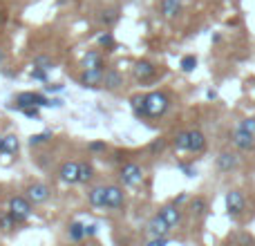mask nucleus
I'll return each instance as SVG.
<instances>
[{
    "mask_svg": "<svg viewBox=\"0 0 255 246\" xmlns=\"http://www.w3.org/2000/svg\"><path fill=\"white\" fill-rule=\"evenodd\" d=\"M88 202L94 208H106V186H92L88 190Z\"/></svg>",
    "mask_w": 255,
    "mask_h": 246,
    "instance_id": "nucleus-16",
    "label": "nucleus"
},
{
    "mask_svg": "<svg viewBox=\"0 0 255 246\" xmlns=\"http://www.w3.org/2000/svg\"><path fill=\"white\" fill-rule=\"evenodd\" d=\"M215 166L220 168L222 172H229V170H233V168L238 166V154H235V152H222L220 157H217Z\"/></svg>",
    "mask_w": 255,
    "mask_h": 246,
    "instance_id": "nucleus-17",
    "label": "nucleus"
},
{
    "mask_svg": "<svg viewBox=\"0 0 255 246\" xmlns=\"http://www.w3.org/2000/svg\"><path fill=\"white\" fill-rule=\"evenodd\" d=\"M117 18H119V11H117V9H108V11H103L101 20L106 22V25H112V22H117Z\"/></svg>",
    "mask_w": 255,
    "mask_h": 246,
    "instance_id": "nucleus-31",
    "label": "nucleus"
},
{
    "mask_svg": "<svg viewBox=\"0 0 255 246\" xmlns=\"http://www.w3.org/2000/svg\"><path fill=\"white\" fill-rule=\"evenodd\" d=\"M186 199H188V195H179V197H177V199H175V202H172V204H177V206H179V204H184Z\"/></svg>",
    "mask_w": 255,
    "mask_h": 246,
    "instance_id": "nucleus-42",
    "label": "nucleus"
},
{
    "mask_svg": "<svg viewBox=\"0 0 255 246\" xmlns=\"http://www.w3.org/2000/svg\"><path fill=\"white\" fill-rule=\"evenodd\" d=\"M45 90H47V92H61V90H63V85L52 83V85H45Z\"/></svg>",
    "mask_w": 255,
    "mask_h": 246,
    "instance_id": "nucleus-41",
    "label": "nucleus"
},
{
    "mask_svg": "<svg viewBox=\"0 0 255 246\" xmlns=\"http://www.w3.org/2000/svg\"><path fill=\"white\" fill-rule=\"evenodd\" d=\"M9 213L13 215V220H16L18 224H22V222H27L31 215V202L27 197H11L9 199Z\"/></svg>",
    "mask_w": 255,
    "mask_h": 246,
    "instance_id": "nucleus-2",
    "label": "nucleus"
},
{
    "mask_svg": "<svg viewBox=\"0 0 255 246\" xmlns=\"http://www.w3.org/2000/svg\"><path fill=\"white\" fill-rule=\"evenodd\" d=\"M16 224L18 222L13 220V215L11 213H0V231H2V233H11L13 229H16Z\"/></svg>",
    "mask_w": 255,
    "mask_h": 246,
    "instance_id": "nucleus-21",
    "label": "nucleus"
},
{
    "mask_svg": "<svg viewBox=\"0 0 255 246\" xmlns=\"http://www.w3.org/2000/svg\"><path fill=\"white\" fill-rule=\"evenodd\" d=\"M97 40H99V45H101L106 52H115V49H117V40H115V36H112L110 31H103Z\"/></svg>",
    "mask_w": 255,
    "mask_h": 246,
    "instance_id": "nucleus-23",
    "label": "nucleus"
},
{
    "mask_svg": "<svg viewBox=\"0 0 255 246\" xmlns=\"http://www.w3.org/2000/svg\"><path fill=\"white\" fill-rule=\"evenodd\" d=\"M204 211H206V199L195 197L193 202H190V213H193L195 217H199V215H204Z\"/></svg>",
    "mask_w": 255,
    "mask_h": 246,
    "instance_id": "nucleus-26",
    "label": "nucleus"
},
{
    "mask_svg": "<svg viewBox=\"0 0 255 246\" xmlns=\"http://www.w3.org/2000/svg\"><path fill=\"white\" fill-rule=\"evenodd\" d=\"M195 67H197V58H195L193 54H188V56L181 58V70L184 72H193Z\"/></svg>",
    "mask_w": 255,
    "mask_h": 246,
    "instance_id": "nucleus-29",
    "label": "nucleus"
},
{
    "mask_svg": "<svg viewBox=\"0 0 255 246\" xmlns=\"http://www.w3.org/2000/svg\"><path fill=\"white\" fill-rule=\"evenodd\" d=\"M67 235H70L72 242H81V240L85 238V224H81V222H72L70 229H67Z\"/></svg>",
    "mask_w": 255,
    "mask_h": 246,
    "instance_id": "nucleus-19",
    "label": "nucleus"
},
{
    "mask_svg": "<svg viewBox=\"0 0 255 246\" xmlns=\"http://www.w3.org/2000/svg\"><path fill=\"white\" fill-rule=\"evenodd\" d=\"M132 74H134L136 81H150V79H154V74H157V67H154L150 61H136L134 67H132Z\"/></svg>",
    "mask_w": 255,
    "mask_h": 246,
    "instance_id": "nucleus-9",
    "label": "nucleus"
},
{
    "mask_svg": "<svg viewBox=\"0 0 255 246\" xmlns=\"http://www.w3.org/2000/svg\"><path fill=\"white\" fill-rule=\"evenodd\" d=\"M92 235H97V226L94 224H85V238H92Z\"/></svg>",
    "mask_w": 255,
    "mask_h": 246,
    "instance_id": "nucleus-40",
    "label": "nucleus"
},
{
    "mask_svg": "<svg viewBox=\"0 0 255 246\" xmlns=\"http://www.w3.org/2000/svg\"><path fill=\"white\" fill-rule=\"evenodd\" d=\"M106 148H108L106 141H92V143L88 145L90 152H106Z\"/></svg>",
    "mask_w": 255,
    "mask_h": 246,
    "instance_id": "nucleus-35",
    "label": "nucleus"
},
{
    "mask_svg": "<svg viewBox=\"0 0 255 246\" xmlns=\"http://www.w3.org/2000/svg\"><path fill=\"white\" fill-rule=\"evenodd\" d=\"M29 76H31L34 81H43V83H47V70H45V67L34 65V70L29 72Z\"/></svg>",
    "mask_w": 255,
    "mask_h": 246,
    "instance_id": "nucleus-30",
    "label": "nucleus"
},
{
    "mask_svg": "<svg viewBox=\"0 0 255 246\" xmlns=\"http://www.w3.org/2000/svg\"><path fill=\"white\" fill-rule=\"evenodd\" d=\"M166 148V139H157L154 143H150V152H161Z\"/></svg>",
    "mask_w": 255,
    "mask_h": 246,
    "instance_id": "nucleus-38",
    "label": "nucleus"
},
{
    "mask_svg": "<svg viewBox=\"0 0 255 246\" xmlns=\"http://www.w3.org/2000/svg\"><path fill=\"white\" fill-rule=\"evenodd\" d=\"M2 145H4V136L0 134V154H2Z\"/></svg>",
    "mask_w": 255,
    "mask_h": 246,
    "instance_id": "nucleus-43",
    "label": "nucleus"
},
{
    "mask_svg": "<svg viewBox=\"0 0 255 246\" xmlns=\"http://www.w3.org/2000/svg\"><path fill=\"white\" fill-rule=\"evenodd\" d=\"M58 177L67 186L79 184V161H65L61 166V170H58Z\"/></svg>",
    "mask_w": 255,
    "mask_h": 246,
    "instance_id": "nucleus-6",
    "label": "nucleus"
},
{
    "mask_svg": "<svg viewBox=\"0 0 255 246\" xmlns=\"http://www.w3.org/2000/svg\"><path fill=\"white\" fill-rule=\"evenodd\" d=\"M145 231L150 233V238H161V235L170 233V226H168V222L157 213V215H154L152 220L148 222V229H145Z\"/></svg>",
    "mask_w": 255,
    "mask_h": 246,
    "instance_id": "nucleus-11",
    "label": "nucleus"
},
{
    "mask_svg": "<svg viewBox=\"0 0 255 246\" xmlns=\"http://www.w3.org/2000/svg\"><path fill=\"white\" fill-rule=\"evenodd\" d=\"M29 106H36V103H34V92L18 94V97H16V106H13V108H18V110H25V108H29Z\"/></svg>",
    "mask_w": 255,
    "mask_h": 246,
    "instance_id": "nucleus-24",
    "label": "nucleus"
},
{
    "mask_svg": "<svg viewBox=\"0 0 255 246\" xmlns=\"http://www.w3.org/2000/svg\"><path fill=\"white\" fill-rule=\"evenodd\" d=\"M20 143H18V136L16 134H7L4 136V145H2V154H16Z\"/></svg>",
    "mask_w": 255,
    "mask_h": 246,
    "instance_id": "nucleus-22",
    "label": "nucleus"
},
{
    "mask_svg": "<svg viewBox=\"0 0 255 246\" xmlns=\"http://www.w3.org/2000/svg\"><path fill=\"white\" fill-rule=\"evenodd\" d=\"M124 85V76L119 74V72L115 70V67H110V70H103V88L108 90H117Z\"/></svg>",
    "mask_w": 255,
    "mask_h": 246,
    "instance_id": "nucleus-15",
    "label": "nucleus"
},
{
    "mask_svg": "<svg viewBox=\"0 0 255 246\" xmlns=\"http://www.w3.org/2000/svg\"><path fill=\"white\" fill-rule=\"evenodd\" d=\"M94 177V168L88 161H79V184H88Z\"/></svg>",
    "mask_w": 255,
    "mask_h": 246,
    "instance_id": "nucleus-20",
    "label": "nucleus"
},
{
    "mask_svg": "<svg viewBox=\"0 0 255 246\" xmlns=\"http://www.w3.org/2000/svg\"><path fill=\"white\" fill-rule=\"evenodd\" d=\"M181 2L184 0H163L161 2V13L163 18H177L181 13Z\"/></svg>",
    "mask_w": 255,
    "mask_h": 246,
    "instance_id": "nucleus-18",
    "label": "nucleus"
},
{
    "mask_svg": "<svg viewBox=\"0 0 255 246\" xmlns=\"http://www.w3.org/2000/svg\"><path fill=\"white\" fill-rule=\"evenodd\" d=\"M240 127H244V130L251 132V134L255 136V119H244L242 123H240Z\"/></svg>",
    "mask_w": 255,
    "mask_h": 246,
    "instance_id": "nucleus-37",
    "label": "nucleus"
},
{
    "mask_svg": "<svg viewBox=\"0 0 255 246\" xmlns=\"http://www.w3.org/2000/svg\"><path fill=\"white\" fill-rule=\"evenodd\" d=\"M132 103V110H134L136 117H145V108H143V97H132L130 99Z\"/></svg>",
    "mask_w": 255,
    "mask_h": 246,
    "instance_id": "nucleus-27",
    "label": "nucleus"
},
{
    "mask_svg": "<svg viewBox=\"0 0 255 246\" xmlns=\"http://www.w3.org/2000/svg\"><path fill=\"white\" fill-rule=\"evenodd\" d=\"M34 65H38V67H45V70H52V67H54V63L49 61L47 56H36V58H34Z\"/></svg>",
    "mask_w": 255,
    "mask_h": 246,
    "instance_id": "nucleus-32",
    "label": "nucleus"
},
{
    "mask_svg": "<svg viewBox=\"0 0 255 246\" xmlns=\"http://www.w3.org/2000/svg\"><path fill=\"white\" fill-rule=\"evenodd\" d=\"M126 204V195L121 186H106V208H121Z\"/></svg>",
    "mask_w": 255,
    "mask_h": 246,
    "instance_id": "nucleus-7",
    "label": "nucleus"
},
{
    "mask_svg": "<svg viewBox=\"0 0 255 246\" xmlns=\"http://www.w3.org/2000/svg\"><path fill=\"white\" fill-rule=\"evenodd\" d=\"M83 70H106V61L99 49H90L83 56Z\"/></svg>",
    "mask_w": 255,
    "mask_h": 246,
    "instance_id": "nucleus-12",
    "label": "nucleus"
},
{
    "mask_svg": "<svg viewBox=\"0 0 255 246\" xmlns=\"http://www.w3.org/2000/svg\"><path fill=\"white\" fill-rule=\"evenodd\" d=\"M34 103L38 108H49V99L45 97V94H40V92H34Z\"/></svg>",
    "mask_w": 255,
    "mask_h": 246,
    "instance_id": "nucleus-34",
    "label": "nucleus"
},
{
    "mask_svg": "<svg viewBox=\"0 0 255 246\" xmlns=\"http://www.w3.org/2000/svg\"><path fill=\"white\" fill-rule=\"evenodd\" d=\"M231 141L238 150H253L255 148V136L251 132H247L244 127H235L233 134H231Z\"/></svg>",
    "mask_w": 255,
    "mask_h": 246,
    "instance_id": "nucleus-4",
    "label": "nucleus"
},
{
    "mask_svg": "<svg viewBox=\"0 0 255 246\" xmlns=\"http://www.w3.org/2000/svg\"><path fill=\"white\" fill-rule=\"evenodd\" d=\"M27 199H29L31 204L47 202V199H49V186L47 184H40V181L29 184V186H27Z\"/></svg>",
    "mask_w": 255,
    "mask_h": 246,
    "instance_id": "nucleus-5",
    "label": "nucleus"
},
{
    "mask_svg": "<svg viewBox=\"0 0 255 246\" xmlns=\"http://www.w3.org/2000/svg\"><path fill=\"white\" fill-rule=\"evenodd\" d=\"M172 145H175V150H179V152H188V130L179 132V134L172 139Z\"/></svg>",
    "mask_w": 255,
    "mask_h": 246,
    "instance_id": "nucleus-25",
    "label": "nucleus"
},
{
    "mask_svg": "<svg viewBox=\"0 0 255 246\" xmlns=\"http://www.w3.org/2000/svg\"><path fill=\"white\" fill-rule=\"evenodd\" d=\"M159 215L168 222V226H170V229H175V226L181 222V211L177 208V204H168V206H163L161 211H159Z\"/></svg>",
    "mask_w": 255,
    "mask_h": 246,
    "instance_id": "nucleus-13",
    "label": "nucleus"
},
{
    "mask_svg": "<svg viewBox=\"0 0 255 246\" xmlns=\"http://www.w3.org/2000/svg\"><path fill=\"white\" fill-rule=\"evenodd\" d=\"M79 81L83 88H90V90L103 88V70H83Z\"/></svg>",
    "mask_w": 255,
    "mask_h": 246,
    "instance_id": "nucleus-8",
    "label": "nucleus"
},
{
    "mask_svg": "<svg viewBox=\"0 0 255 246\" xmlns=\"http://www.w3.org/2000/svg\"><path fill=\"white\" fill-rule=\"evenodd\" d=\"M25 117L27 119H34V121H38L40 119V112H38V106H29V108H25Z\"/></svg>",
    "mask_w": 255,
    "mask_h": 246,
    "instance_id": "nucleus-33",
    "label": "nucleus"
},
{
    "mask_svg": "<svg viewBox=\"0 0 255 246\" xmlns=\"http://www.w3.org/2000/svg\"><path fill=\"white\" fill-rule=\"evenodd\" d=\"M119 179L124 181V186H130V188H134V186H139L141 181H143V170H141V166H136V163L128 161V163H124V166H121Z\"/></svg>",
    "mask_w": 255,
    "mask_h": 246,
    "instance_id": "nucleus-3",
    "label": "nucleus"
},
{
    "mask_svg": "<svg viewBox=\"0 0 255 246\" xmlns=\"http://www.w3.org/2000/svg\"><path fill=\"white\" fill-rule=\"evenodd\" d=\"M52 139V132H40V134H31L29 136V143L31 145H43Z\"/></svg>",
    "mask_w": 255,
    "mask_h": 246,
    "instance_id": "nucleus-28",
    "label": "nucleus"
},
{
    "mask_svg": "<svg viewBox=\"0 0 255 246\" xmlns=\"http://www.w3.org/2000/svg\"><path fill=\"white\" fill-rule=\"evenodd\" d=\"M244 206H247V202H244V195L240 190H231L226 195V211H229V215H240L244 211Z\"/></svg>",
    "mask_w": 255,
    "mask_h": 246,
    "instance_id": "nucleus-10",
    "label": "nucleus"
},
{
    "mask_svg": "<svg viewBox=\"0 0 255 246\" xmlns=\"http://www.w3.org/2000/svg\"><path fill=\"white\" fill-rule=\"evenodd\" d=\"M168 242H170V238H168V235H161V238H150L148 246H163V244H168Z\"/></svg>",
    "mask_w": 255,
    "mask_h": 246,
    "instance_id": "nucleus-36",
    "label": "nucleus"
},
{
    "mask_svg": "<svg viewBox=\"0 0 255 246\" xmlns=\"http://www.w3.org/2000/svg\"><path fill=\"white\" fill-rule=\"evenodd\" d=\"M206 150V136L199 130H188V152H202Z\"/></svg>",
    "mask_w": 255,
    "mask_h": 246,
    "instance_id": "nucleus-14",
    "label": "nucleus"
},
{
    "mask_svg": "<svg viewBox=\"0 0 255 246\" xmlns=\"http://www.w3.org/2000/svg\"><path fill=\"white\" fill-rule=\"evenodd\" d=\"M168 106H170V101H168V97L163 92H150L143 97V108L148 119H157V117L166 115Z\"/></svg>",
    "mask_w": 255,
    "mask_h": 246,
    "instance_id": "nucleus-1",
    "label": "nucleus"
},
{
    "mask_svg": "<svg viewBox=\"0 0 255 246\" xmlns=\"http://www.w3.org/2000/svg\"><path fill=\"white\" fill-rule=\"evenodd\" d=\"M179 168H181V170L186 172V177H195V175H197V172H195V168H193V166H186V163H179Z\"/></svg>",
    "mask_w": 255,
    "mask_h": 246,
    "instance_id": "nucleus-39",
    "label": "nucleus"
}]
</instances>
